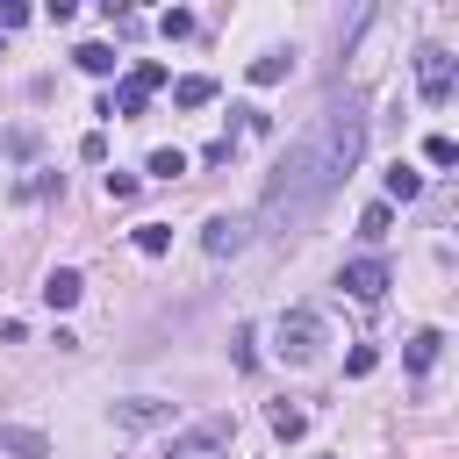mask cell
<instances>
[{
  "mask_svg": "<svg viewBox=\"0 0 459 459\" xmlns=\"http://www.w3.org/2000/svg\"><path fill=\"white\" fill-rule=\"evenodd\" d=\"M359 151H366V108H359V100H323V108L301 122V136L287 143V158L273 165L265 201H258V222L280 230V237L308 230V222L330 208V194L351 179Z\"/></svg>",
  "mask_w": 459,
  "mask_h": 459,
  "instance_id": "obj_1",
  "label": "cell"
},
{
  "mask_svg": "<svg viewBox=\"0 0 459 459\" xmlns=\"http://www.w3.org/2000/svg\"><path fill=\"white\" fill-rule=\"evenodd\" d=\"M230 445H237V416H201L194 430L172 437L165 459H230Z\"/></svg>",
  "mask_w": 459,
  "mask_h": 459,
  "instance_id": "obj_2",
  "label": "cell"
},
{
  "mask_svg": "<svg viewBox=\"0 0 459 459\" xmlns=\"http://www.w3.org/2000/svg\"><path fill=\"white\" fill-rule=\"evenodd\" d=\"M273 337H280V359H287V366H308V359L323 351V316H316V308H287V316L273 323Z\"/></svg>",
  "mask_w": 459,
  "mask_h": 459,
  "instance_id": "obj_3",
  "label": "cell"
},
{
  "mask_svg": "<svg viewBox=\"0 0 459 459\" xmlns=\"http://www.w3.org/2000/svg\"><path fill=\"white\" fill-rule=\"evenodd\" d=\"M452 86H459V57H452V50H437V43H430V50H416V93H423L430 108H445V100H452Z\"/></svg>",
  "mask_w": 459,
  "mask_h": 459,
  "instance_id": "obj_4",
  "label": "cell"
},
{
  "mask_svg": "<svg viewBox=\"0 0 459 459\" xmlns=\"http://www.w3.org/2000/svg\"><path fill=\"white\" fill-rule=\"evenodd\" d=\"M337 287H344L351 301H380V294H387V258H351Z\"/></svg>",
  "mask_w": 459,
  "mask_h": 459,
  "instance_id": "obj_5",
  "label": "cell"
},
{
  "mask_svg": "<svg viewBox=\"0 0 459 459\" xmlns=\"http://www.w3.org/2000/svg\"><path fill=\"white\" fill-rule=\"evenodd\" d=\"M108 416H115L122 430H165V423H172V402H151V394H136V402H115Z\"/></svg>",
  "mask_w": 459,
  "mask_h": 459,
  "instance_id": "obj_6",
  "label": "cell"
},
{
  "mask_svg": "<svg viewBox=\"0 0 459 459\" xmlns=\"http://www.w3.org/2000/svg\"><path fill=\"white\" fill-rule=\"evenodd\" d=\"M244 237H251V222H244V215H215V222L201 230L208 258H230V251H244Z\"/></svg>",
  "mask_w": 459,
  "mask_h": 459,
  "instance_id": "obj_7",
  "label": "cell"
},
{
  "mask_svg": "<svg viewBox=\"0 0 459 459\" xmlns=\"http://www.w3.org/2000/svg\"><path fill=\"white\" fill-rule=\"evenodd\" d=\"M79 294H86V280H79L72 265H57V273H43V301H50V308H72Z\"/></svg>",
  "mask_w": 459,
  "mask_h": 459,
  "instance_id": "obj_8",
  "label": "cell"
},
{
  "mask_svg": "<svg viewBox=\"0 0 459 459\" xmlns=\"http://www.w3.org/2000/svg\"><path fill=\"white\" fill-rule=\"evenodd\" d=\"M294 72V50H265V57H251V86H280Z\"/></svg>",
  "mask_w": 459,
  "mask_h": 459,
  "instance_id": "obj_9",
  "label": "cell"
},
{
  "mask_svg": "<svg viewBox=\"0 0 459 459\" xmlns=\"http://www.w3.org/2000/svg\"><path fill=\"white\" fill-rule=\"evenodd\" d=\"M172 100H179V108H208V100H215V79H208V72H186V79H172Z\"/></svg>",
  "mask_w": 459,
  "mask_h": 459,
  "instance_id": "obj_10",
  "label": "cell"
},
{
  "mask_svg": "<svg viewBox=\"0 0 459 459\" xmlns=\"http://www.w3.org/2000/svg\"><path fill=\"white\" fill-rule=\"evenodd\" d=\"M437 344H445V330H416V337H409V351H402V359H409V373H430V366H437Z\"/></svg>",
  "mask_w": 459,
  "mask_h": 459,
  "instance_id": "obj_11",
  "label": "cell"
},
{
  "mask_svg": "<svg viewBox=\"0 0 459 459\" xmlns=\"http://www.w3.org/2000/svg\"><path fill=\"white\" fill-rule=\"evenodd\" d=\"M416 194H423V172L416 165H387V208L394 201H416Z\"/></svg>",
  "mask_w": 459,
  "mask_h": 459,
  "instance_id": "obj_12",
  "label": "cell"
},
{
  "mask_svg": "<svg viewBox=\"0 0 459 459\" xmlns=\"http://www.w3.org/2000/svg\"><path fill=\"white\" fill-rule=\"evenodd\" d=\"M0 452H14V459H43L50 445H43L36 430H14V423H7V430H0Z\"/></svg>",
  "mask_w": 459,
  "mask_h": 459,
  "instance_id": "obj_13",
  "label": "cell"
},
{
  "mask_svg": "<svg viewBox=\"0 0 459 459\" xmlns=\"http://www.w3.org/2000/svg\"><path fill=\"white\" fill-rule=\"evenodd\" d=\"M72 57H79V72H93V79H108V72H115V50H108V43H79Z\"/></svg>",
  "mask_w": 459,
  "mask_h": 459,
  "instance_id": "obj_14",
  "label": "cell"
},
{
  "mask_svg": "<svg viewBox=\"0 0 459 459\" xmlns=\"http://www.w3.org/2000/svg\"><path fill=\"white\" fill-rule=\"evenodd\" d=\"M387 230H394V208H387V201H373V208L359 215V237H366V244H380Z\"/></svg>",
  "mask_w": 459,
  "mask_h": 459,
  "instance_id": "obj_15",
  "label": "cell"
},
{
  "mask_svg": "<svg viewBox=\"0 0 459 459\" xmlns=\"http://www.w3.org/2000/svg\"><path fill=\"white\" fill-rule=\"evenodd\" d=\"M301 430H308V416H301L294 402H273V437H287V445H294Z\"/></svg>",
  "mask_w": 459,
  "mask_h": 459,
  "instance_id": "obj_16",
  "label": "cell"
},
{
  "mask_svg": "<svg viewBox=\"0 0 459 459\" xmlns=\"http://www.w3.org/2000/svg\"><path fill=\"white\" fill-rule=\"evenodd\" d=\"M136 251H143V258L172 251V230H165V222H136Z\"/></svg>",
  "mask_w": 459,
  "mask_h": 459,
  "instance_id": "obj_17",
  "label": "cell"
},
{
  "mask_svg": "<svg viewBox=\"0 0 459 459\" xmlns=\"http://www.w3.org/2000/svg\"><path fill=\"white\" fill-rule=\"evenodd\" d=\"M179 172H186V151H172V143L151 151V179H179Z\"/></svg>",
  "mask_w": 459,
  "mask_h": 459,
  "instance_id": "obj_18",
  "label": "cell"
},
{
  "mask_svg": "<svg viewBox=\"0 0 459 459\" xmlns=\"http://www.w3.org/2000/svg\"><path fill=\"white\" fill-rule=\"evenodd\" d=\"M230 359H237V366H244V373H251V366H258V330H251V323H244V330H237V337H230Z\"/></svg>",
  "mask_w": 459,
  "mask_h": 459,
  "instance_id": "obj_19",
  "label": "cell"
},
{
  "mask_svg": "<svg viewBox=\"0 0 459 459\" xmlns=\"http://www.w3.org/2000/svg\"><path fill=\"white\" fill-rule=\"evenodd\" d=\"M423 158H430V165H459V143L437 129V136H423Z\"/></svg>",
  "mask_w": 459,
  "mask_h": 459,
  "instance_id": "obj_20",
  "label": "cell"
},
{
  "mask_svg": "<svg viewBox=\"0 0 459 459\" xmlns=\"http://www.w3.org/2000/svg\"><path fill=\"white\" fill-rule=\"evenodd\" d=\"M373 366H380V351H373V344H351V351H344V373H351V380H366Z\"/></svg>",
  "mask_w": 459,
  "mask_h": 459,
  "instance_id": "obj_21",
  "label": "cell"
},
{
  "mask_svg": "<svg viewBox=\"0 0 459 459\" xmlns=\"http://www.w3.org/2000/svg\"><path fill=\"white\" fill-rule=\"evenodd\" d=\"M129 86H143V93H158V86H165V65H158V57H143V65L129 72Z\"/></svg>",
  "mask_w": 459,
  "mask_h": 459,
  "instance_id": "obj_22",
  "label": "cell"
},
{
  "mask_svg": "<svg viewBox=\"0 0 459 459\" xmlns=\"http://www.w3.org/2000/svg\"><path fill=\"white\" fill-rule=\"evenodd\" d=\"M237 122H244V136H273V115H265V108H251V100L237 108Z\"/></svg>",
  "mask_w": 459,
  "mask_h": 459,
  "instance_id": "obj_23",
  "label": "cell"
},
{
  "mask_svg": "<svg viewBox=\"0 0 459 459\" xmlns=\"http://www.w3.org/2000/svg\"><path fill=\"white\" fill-rule=\"evenodd\" d=\"M79 158H86V165H100V158H108V136H100V129H86V136H79Z\"/></svg>",
  "mask_w": 459,
  "mask_h": 459,
  "instance_id": "obj_24",
  "label": "cell"
},
{
  "mask_svg": "<svg viewBox=\"0 0 459 459\" xmlns=\"http://www.w3.org/2000/svg\"><path fill=\"white\" fill-rule=\"evenodd\" d=\"M29 151H36V129H29V122H22V129H14V136H7V158H29Z\"/></svg>",
  "mask_w": 459,
  "mask_h": 459,
  "instance_id": "obj_25",
  "label": "cell"
},
{
  "mask_svg": "<svg viewBox=\"0 0 459 459\" xmlns=\"http://www.w3.org/2000/svg\"><path fill=\"white\" fill-rule=\"evenodd\" d=\"M230 151H237V136H215V143L201 151V165H230Z\"/></svg>",
  "mask_w": 459,
  "mask_h": 459,
  "instance_id": "obj_26",
  "label": "cell"
},
{
  "mask_svg": "<svg viewBox=\"0 0 459 459\" xmlns=\"http://www.w3.org/2000/svg\"><path fill=\"white\" fill-rule=\"evenodd\" d=\"M136 194V172H108V201H129Z\"/></svg>",
  "mask_w": 459,
  "mask_h": 459,
  "instance_id": "obj_27",
  "label": "cell"
},
{
  "mask_svg": "<svg viewBox=\"0 0 459 459\" xmlns=\"http://www.w3.org/2000/svg\"><path fill=\"white\" fill-rule=\"evenodd\" d=\"M22 22H29V7L22 0H0V29H22Z\"/></svg>",
  "mask_w": 459,
  "mask_h": 459,
  "instance_id": "obj_28",
  "label": "cell"
}]
</instances>
